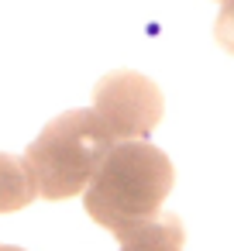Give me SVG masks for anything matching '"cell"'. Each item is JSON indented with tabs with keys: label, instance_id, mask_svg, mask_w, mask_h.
Segmentation results:
<instances>
[{
	"label": "cell",
	"instance_id": "1",
	"mask_svg": "<svg viewBox=\"0 0 234 251\" xmlns=\"http://www.w3.org/2000/svg\"><path fill=\"white\" fill-rule=\"evenodd\" d=\"M172 179L176 172L162 148L117 138L83 186V203L100 227L121 237L162 210L165 196L172 193Z\"/></svg>",
	"mask_w": 234,
	"mask_h": 251
},
{
	"label": "cell",
	"instance_id": "2",
	"mask_svg": "<svg viewBox=\"0 0 234 251\" xmlns=\"http://www.w3.org/2000/svg\"><path fill=\"white\" fill-rule=\"evenodd\" d=\"M117 138L100 121L97 110H66L42 127V134L25 148L21 162L31 176L35 196L69 200L83 193L100 158Z\"/></svg>",
	"mask_w": 234,
	"mask_h": 251
},
{
	"label": "cell",
	"instance_id": "3",
	"mask_svg": "<svg viewBox=\"0 0 234 251\" xmlns=\"http://www.w3.org/2000/svg\"><path fill=\"white\" fill-rule=\"evenodd\" d=\"M93 110L110 127L114 138H145L162 121V90L131 69H114L93 86Z\"/></svg>",
	"mask_w": 234,
	"mask_h": 251
},
{
	"label": "cell",
	"instance_id": "4",
	"mask_svg": "<svg viewBox=\"0 0 234 251\" xmlns=\"http://www.w3.org/2000/svg\"><path fill=\"white\" fill-rule=\"evenodd\" d=\"M186 230L179 213H155L152 220L121 234V251H182Z\"/></svg>",
	"mask_w": 234,
	"mask_h": 251
},
{
	"label": "cell",
	"instance_id": "5",
	"mask_svg": "<svg viewBox=\"0 0 234 251\" xmlns=\"http://www.w3.org/2000/svg\"><path fill=\"white\" fill-rule=\"evenodd\" d=\"M31 200H35V186H31L25 162L18 155L0 151V213L25 210Z\"/></svg>",
	"mask_w": 234,
	"mask_h": 251
},
{
	"label": "cell",
	"instance_id": "6",
	"mask_svg": "<svg viewBox=\"0 0 234 251\" xmlns=\"http://www.w3.org/2000/svg\"><path fill=\"white\" fill-rule=\"evenodd\" d=\"M0 251H25V248H14V244H0Z\"/></svg>",
	"mask_w": 234,
	"mask_h": 251
}]
</instances>
